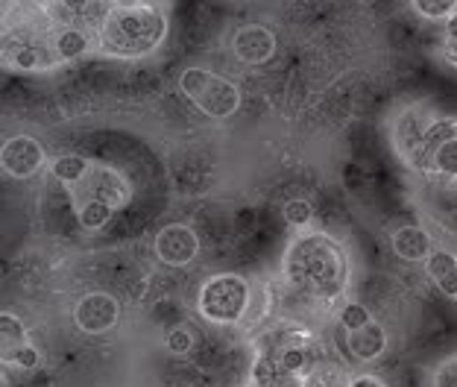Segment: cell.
<instances>
[{
    "mask_svg": "<svg viewBox=\"0 0 457 387\" xmlns=\"http://www.w3.org/2000/svg\"><path fill=\"white\" fill-rule=\"evenodd\" d=\"M282 276L287 288L299 297L314 302H337L349 290V253L331 232L305 229L290 238L282 256Z\"/></svg>",
    "mask_w": 457,
    "mask_h": 387,
    "instance_id": "6da1fadb",
    "label": "cell"
},
{
    "mask_svg": "<svg viewBox=\"0 0 457 387\" xmlns=\"http://www.w3.org/2000/svg\"><path fill=\"white\" fill-rule=\"evenodd\" d=\"M170 18L159 4H109L95 29V54L118 62H141L164 45Z\"/></svg>",
    "mask_w": 457,
    "mask_h": 387,
    "instance_id": "7a4b0ae2",
    "label": "cell"
},
{
    "mask_svg": "<svg viewBox=\"0 0 457 387\" xmlns=\"http://www.w3.org/2000/svg\"><path fill=\"white\" fill-rule=\"evenodd\" d=\"M71 203H74L77 223L86 232H103L114 215L123 212L132 203V185L118 167H109L103 162L91 164L88 176L79 185L68 188Z\"/></svg>",
    "mask_w": 457,
    "mask_h": 387,
    "instance_id": "3957f363",
    "label": "cell"
},
{
    "mask_svg": "<svg viewBox=\"0 0 457 387\" xmlns=\"http://www.w3.org/2000/svg\"><path fill=\"white\" fill-rule=\"evenodd\" d=\"M56 29L59 24L54 21V13H29L27 21H4V65L15 71H54L62 68L59 54H56Z\"/></svg>",
    "mask_w": 457,
    "mask_h": 387,
    "instance_id": "277c9868",
    "label": "cell"
},
{
    "mask_svg": "<svg viewBox=\"0 0 457 387\" xmlns=\"http://www.w3.org/2000/svg\"><path fill=\"white\" fill-rule=\"evenodd\" d=\"M179 91L196 112H203L212 121H226L241 112L244 94L232 80L217 74L212 68L191 65L179 74Z\"/></svg>",
    "mask_w": 457,
    "mask_h": 387,
    "instance_id": "5b68a950",
    "label": "cell"
},
{
    "mask_svg": "<svg viewBox=\"0 0 457 387\" xmlns=\"http://www.w3.org/2000/svg\"><path fill=\"white\" fill-rule=\"evenodd\" d=\"M404 164L428 180L457 182V121L434 112L417 150Z\"/></svg>",
    "mask_w": 457,
    "mask_h": 387,
    "instance_id": "8992f818",
    "label": "cell"
},
{
    "mask_svg": "<svg viewBox=\"0 0 457 387\" xmlns=\"http://www.w3.org/2000/svg\"><path fill=\"white\" fill-rule=\"evenodd\" d=\"M253 308V285L241 273H217L203 282L196 314L212 326H237Z\"/></svg>",
    "mask_w": 457,
    "mask_h": 387,
    "instance_id": "52a82bcc",
    "label": "cell"
},
{
    "mask_svg": "<svg viewBox=\"0 0 457 387\" xmlns=\"http://www.w3.org/2000/svg\"><path fill=\"white\" fill-rule=\"evenodd\" d=\"M337 326L343 332L349 355L361 364L378 361L390 347L384 323L363 306V302H346V306L337 311Z\"/></svg>",
    "mask_w": 457,
    "mask_h": 387,
    "instance_id": "ba28073f",
    "label": "cell"
},
{
    "mask_svg": "<svg viewBox=\"0 0 457 387\" xmlns=\"http://www.w3.org/2000/svg\"><path fill=\"white\" fill-rule=\"evenodd\" d=\"M45 164H47V150L36 135H24V132L12 135L0 147V171L15 182L33 180Z\"/></svg>",
    "mask_w": 457,
    "mask_h": 387,
    "instance_id": "9c48e42d",
    "label": "cell"
},
{
    "mask_svg": "<svg viewBox=\"0 0 457 387\" xmlns=\"http://www.w3.org/2000/svg\"><path fill=\"white\" fill-rule=\"evenodd\" d=\"M71 317H74V326L82 334L100 338V334L112 332L120 323V302L118 297H112L109 290H91V294L77 299Z\"/></svg>",
    "mask_w": 457,
    "mask_h": 387,
    "instance_id": "30bf717a",
    "label": "cell"
},
{
    "mask_svg": "<svg viewBox=\"0 0 457 387\" xmlns=\"http://www.w3.org/2000/svg\"><path fill=\"white\" fill-rule=\"evenodd\" d=\"M153 253L164 267H188L200 256V235L188 223H168L155 232Z\"/></svg>",
    "mask_w": 457,
    "mask_h": 387,
    "instance_id": "8fae6325",
    "label": "cell"
},
{
    "mask_svg": "<svg viewBox=\"0 0 457 387\" xmlns=\"http://www.w3.org/2000/svg\"><path fill=\"white\" fill-rule=\"evenodd\" d=\"M228 47H232V56L241 62V65L258 68V65H267V62L276 56L278 41L273 29L264 24H244L232 33Z\"/></svg>",
    "mask_w": 457,
    "mask_h": 387,
    "instance_id": "7c38bea8",
    "label": "cell"
},
{
    "mask_svg": "<svg viewBox=\"0 0 457 387\" xmlns=\"http://www.w3.org/2000/svg\"><path fill=\"white\" fill-rule=\"evenodd\" d=\"M390 247H393V253H396V258L408 261V265H425L434 249H437L428 229L417 223H404L399 229H393Z\"/></svg>",
    "mask_w": 457,
    "mask_h": 387,
    "instance_id": "4fadbf2b",
    "label": "cell"
},
{
    "mask_svg": "<svg viewBox=\"0 0 457 387\" xmlns=\"http://www.w3.org/2000/svg\"><path fill=\"white\" fill-rule=\"evenodd\" d=\"M54 45H56L59 62L62 65H68V62L86 59L88 54H95V33H88L86 27L68 21V24H59Z\"/></svg>",
    "mask_w": 457,
    "mask_h": 387,
    "instance_id": "5bb4252c",
    "label": "cell"
},
{
    "mask_svg": "<svg viewBox=\"0 0 457 387\" xmlns=\"http://www.w3.org/2000/svg\"><path fill=\"white\" fill-rule=\"evenodd\" d=\"M425 273H428V279L437 285L443 297L457 302V253L437 247L431 253V258L425 261Z\"/></svg>",
    "mask_w": 457,
    "mask_h": 387,
    "instance_id": "9a60e30c",
    "label": "cell"
},
{
    "mask_svg": "<svg viewBox=\"0 0 457 387\" xmlns=\"http://www.w3.org/2000/svg\"><path fill=\"white\" fill-rule=\"evenodd\" d=\"M91 164H95V159H88V156H82V153H62L50 162V176L68 191V188H74L86 180Z\"/></svg>",
    "mask_w": 457,
    "mask_h": 387,
    "instance_id": "2e32d148",
    "label": "cell"
},
{
    "mask_svg": "<svg viewBox=\"0 0 457 387\" xmlns=\"http://www.w3.org/2000/svg\"><path fill=\"white\" fill-rule=\"evenodd\" d=\"M276 361H278V367H282L285 379H299V375H303L311 367V347H308V341L285 343V347L276 352Z\"/></svg>",
    "mask_w": 457,
    "mask_h": 387,
    "instance_id": "e0dca14e",
    "label": "cell"
},
{
    "mask_svg": "<svg viewBox=\"0 0 457 387\" xmlns=\"http://www.w3.org/2000/svg\"><path fill=\"white\" fill-rule=\"evenodd\" d=\"M27 343H29V334H27L24 320L12 311L0 314V355L15 352L21 347H27Z\"/></svg>",
    "mask_w": 457,
    "mask_h": 387,
    "instance_id": "ac0fdd59",
    "label": "cell"
},
{
    "mask_svg": "<svg viewBox=\"0 0 457 387\" xmlns=\"http://www.w3.org/2000/svg\"><path fill=\"white\" fill-rule=\"evenodd\" d=\"M249 379L255 387H278L285 382V373L278 367L273 352H258L253 361V370H249Z\"/></svg>",
    "mask_w": 457,
    "mask_h": 387,
    "instance_id": "d6986e66",
    "label": "cell"
},
{
    "mask_svg": "<svg viewBox=\"0 0 457 387\" xmlns=\"http://www.w3.org/2000/svg\"><path fill=\"white\" fill-rule=\"evenodd\" d=\"M282 217L290 229L305 232V229L311 226V221H314V206H311L308 200H303V197H294V200H287L282 206Z\"/></svg>",
    "mask_w": 457,
    "mask_h": 387,
    "instance_id": "ffe728a7",
    "label": "cell"
},
{
    "mask_svg": "<svg viewBox=\"0 0 457 387\" xmlns=\"http://www.w3.org/2000/svg\"><path fill=\"white\" fill-rule=\"evenodd\" d=\"M411 9L425 21H449L457 15V0H413Z\"/></svg>",
    "mask_w": 457,
    "mask_h": 387,
    "instance_id": "44dd1931",
    "label": "cell"
},
{
    "mask_svg": "<svg viewBox=\"0 0 457 387\" xmlns=\"http://www.w3.org/2000/svg\"><path fill=\"white\" fill-rule=\"evenodd\" d=\"M194 329L188 326V323H182V326H173L164 332V349H168L170 355H188L194 349Z\"/></svg>",
    "mask_w": 457,
    "mask_h": 387,
    "instance_id": "7402d4cb",
    "label": "cell"
},
{
    "mask_svg": "<svg viewBox=\"0 0 457 387\" xmlns=\"http://www.w3.org/2000/svg\"><path fill=\"white\" fill-rule=\"evenodd\" d=\"M0 358H4L6 367H12V370H36L41 364V355H38V349L33 347V343H27V347H21V349L9 352V355H0Z\"/></svg>",
    "mask_w": 457,
    "mask_h": 387,
    "instance_id": "603a6c76",
    "label": "cell"
},
{
    "mask_svg": "<svg viewBox=\"0 0 457 387\" xmlns=\"http://www.w3.org/2000/svg\"><path fill=\"white\" fill-rule=\"evenodd\" d=\"M440 56H443L445 65L457 68V38H443V45H440Z\"/></svg>",
    "mask_w": 457,
    "mask_h": 387,
    "instance_id": "cb8c5ba5",
    "label": "cell"
},
{
    "mask_svg": "<svg viewBox=\"0 0 457 387\" xmlns=\"http://www.w3.org/2000/svg\"><path fill=\"white\" fill-rule=\"evenodd\" d=\"M346 387H387L378 375H370V373H361V375H352Z\"/></svg>",
    "mask_w": 457,
    "mask_h": 387,
    "instance_id": "d4e9b609",
    "label": "cell"
},
{
    "mask_svg": "<svg viewBox=\"0 0 457 387\" xmlns=\"http://www.w3.org/2000/svg\"><path fill=\"white\" fill-rule=\"evenodd\" d=\"M278 387H305V384H303V379H285Z\"/></svg>",
    "mask_w": 457,
    "mask_h": 387,
    "instance_id": "484cf974",
    "label": "cell"
}]
</instances>
